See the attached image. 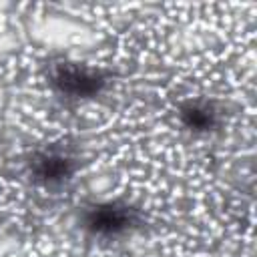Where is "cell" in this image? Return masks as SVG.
I'll use <instances>...</instances> for the list:
<instances>
[{"label": "cell", "mask_w": 257, "mask_h": 257, "mask_svg": "<svg viewBox=\"0 0 257 257\" xmlns=\"http://www.w3.org/2000/svg\"><path fill=\"white\" fill-rule=\"evenodd\" d=\"M124 223H126L124 213L114 207H102V209L94 211L92 221H90V225L100 233H114V231L122 229Z\"/></svg>", "instance_id": "6da1fadb"}]
</instances>
